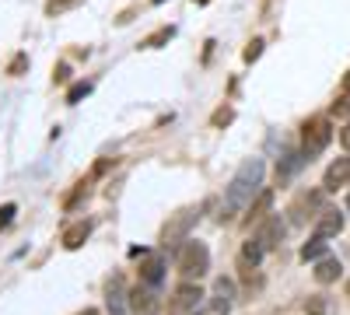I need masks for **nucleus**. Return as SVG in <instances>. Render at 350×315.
Returning a JSON list of instances; mask_svg holds the SVG:
<instances>
[{"mask_svg": "<svg viewBox=\"0 0 350 315\" xmlns=\"http://www.w3.org/2000/svg\"><path fill=\"white\" fill-rule=\"evenodd\" d=\"M262 176H267V165H262V158H245L239 165V172L231 176L228 189H224V204H221V214L217 221H235L252 200L259 196V186H262Z\"/></svg>", "mask_w": 350, "mask_h": 315, "instance_id": "f257e3e1", "label": "nucleus"}, {"mask_svg": "<svg viewBox=\"0 0 350 315\" xmlns=\"http://www.w3.org/2000/svg\"><path fill=\"white\" fill-rule=\"evenodd\" d=\"M175 263H179V273L186 280H200V277H207V270H211V252H207L203 242H183Z\"/></svg>", "mask_w": 350, "mask_h": 315, "instance_id": "f03ea898", "label": "nucleus"}, {"mask_svg": "<svg viewBox=\"0 0 350 315\" xmlns=\"http://www.w3.org/2000/svg\"><path fill=\"white\" fill-rule=\"evenodd\" d=\"M329 140H333V123H329L326 116L308 120V123L301 126V154H305L308 161L319 158V154L329 148Z\"/></svg>", "mask_w": 350, "mask_h": 315, "instance_id": "7ed1b4c3", "label": "nucleus"}, {"mask_svg": "<svg viewBox=\"0 0 350 315\" xmlns=\"http://www.w3.org/2000/svg\"><path fill=\"white\" fill-rule=\"evenodd\" d=\"M200 210H203V207H186V210L175 214V217L161 228V245H165V249H179L183 242H189L193 224L200 221Z\"/></svg>", "mask_w": 350, "mask_h": 315, "instance_id": "20e7f679", "label": "nucleus"}, {"mask_svg": "<svg viewBox=\"0 0 350 315\" xmlns=\"http://www.w3.org/2000/svg\"><path fill=\"white\" fill-rule=\"evenodd\" d=\"M200 301H203L200 284L186 280V284H179V288H175V295H172V301H168V315H193V312L200 308Z\"/></svg>", "mask_w": 350, "mask_h": 315, "instance_id": "39448f33", "label": "nucleus"}, {"mask_svg": "<svg viewBox=\"0 0 350 315\" xmlns=\"http://www.w3.org/2000/svg\"><path fill=\"white\" fill-rule=\"evenodd\" d=\"M158 308H161L158 288H151V284H144V288L130 291V312H133V315H158Z\"/></svg>", "mask_w": 350, "mask_h": 315, "instance_id": "423d86ee", "label": "nucleus"}, {"mask_svg": "<svg viewBox=\"0 0 350 315\" xmlns=\"http://www.w3.org/2000/svg\"><path fill=\"white\" fill-rule=\"evenodd\" d=\"M231 305H235V280H231V277H217V284H214V298H211V308H214L217 315H228V312H231Z\"/></svg>", "mask_w": 350, "mask_h": 315, "instance_id": "0eeeda50", "label": "nucleus"}, {"mask_svg": "<svg viewBox=\"0 0 350 315\" xmlns=\"http://www.w3.org/2000/svg\"><path fill=\"white\" fill-rule=\"evenodd\" d=\"M343 224H347V217L340 210H323L315 221V238H336L343 232Z\"/></svg>", "mask_w": 350, "mask_h": 315, "instance_id": "6e6552de", "label": "nucleus"}, {"mask_svg": "<svg viewBox=\"0 0 350 315\" xmlns=\"http://www.w3.org/2000/svg\"><path fill=\"white\" fill-rule=\"evenodd\" d=\"M350 182V158H336L329 168H326V176H323V189L336 193L340 186Z\"/></svg>", "mask_w": 350, "mask_h": 315, "instance_id": "1a4fd4ad", "label": "nucleus"}, {"mask_svg": "<svg viewBox=\"0 0 350 315\" xmlns=\"http://www.w3.org/2000/svg\"><path fill=\"white\" fill-rule=\"evenodd\" d=\"M284 232H287V228H284V221H280V217H267V221L259 224V232H256V238L262 242V249L270 252V249H277V245H280Z\"/></svg>", "mask_w": 350, "mask_h": 315, "instance_id": "9d476101", "label": "nucleus"}, {"mask_svg": "<svg viewBox=\"0 0 350 315\" xmlns=\"http://www.w3.org/2000/svg\"><path fill=\"white\" fill-rule=\"evenodd\" d=\"M270 207H273V193L270 189H259V196L245 207V224H262L270 217Z\"/></svg>", "mask_w": 350, "mask_h": 315, "instance_id": "9b49d317", "label": "nucleus"}, {"mask_svg": "<svg viewBox=\"0 0 350 315\" xmlns=\"http://www.w3.org/2000/svg\"><path fill=\"white\" fill-rule=\"evenodd\" d=\"M140 280L151 284V288H158V284L165 280V256L161 252H151L148 260L140 263Z\"/></svg>", "mask_w": 350, "mask_h": 315, "instance_id": "f8f14e48", "label": "nucleus"}, {"mask_svg": "<svg viewBox=\"0 0 350 315\" xmlns=\"http://www.w3.org/2000/svg\"><path fill=\"white\" fill-rule=\"evenodd\" d=\"M340 277H343V263L336 260V256H326V260L315 263V280H319V284H333V280H340Z\"/></svg>", "mask_w": 350, "mask_h": 315, "instance_id": "ddd939ff", "label": "nucleus"}, {"mask_svg": "<svg viewBox=\"0 0 350 315\" xmlns=\"http://www.w3.org/2000/svg\"><path fill=\"white\" fill-rule=\"evenodd\" d=\"M305 161H308V158H305L301 151H287V154H284V161L277 165V182H287V179H295V172H298V168H301Z\"/></svg>", "mask_w": 350, "mask_h": 315, "instance_id": "4468645a", "label": "nucleus"}, {"mask_svg": "<svg viewBox=\"0 0 350 315\" xmlns=\"http://www.w3.org/2000/svg\"><path fill=\"white\" fill-rule=\"evenodd\" d=\"M123 298H126V291H123V277H112V280H109V288H105V301H109V312H112V315H120V312H123Z\"/></svg>", "mask_w": 350, "mask_h": 315, "instance_id": "2eb2a0df", "label": "nucleus"}, {"mask_svg": "<svg viewBox=\"0 0 350 315\" xmlns=\"http://www.w3.org/2000/svg\"><path fill=\"white\" fill-rule=\"evenodd\" d=\"M88 235H92V224H88V221H81V224H74V228H67V232H64V249H81L84 242H88Z\"/></svg>", "mask_w": 350, "mask_h": 315, "instance_id": "dca6fc26", "label": "nucleus"}, {"mask_svg": "<svg viewBox=\"0 0 350 315\" xmlns=\"http://www.w3.org/2000/svg\"><path fill=\"white\" fill-rule=\"evenodd\" d=\"M301 260H305V263H319V260H326V238H315V235H312V242H305V245H301Z\"/></svg>", "mask_w": 350, "mask_h": 315, "instance_id": "f3484780", "label": "nucleus"}, {"mask_svg": "<svg viewBox=\"0 0 350 315\" xmlns=\"http://www.w3.org/2000/svg\"><path fill=\"white\" fill-rule=\"evenodd\" d=\"M262 256H267V249H262V242L252 235V238L245 242V249H242V266H259Z\"/></svg>", "mask_w": 350, "mask_h": 315, "instance_id": "a211bd4d", "label": "nucleus"}, {"mask_svg": "<svg viewBox=\"0 0 350 315\" xmlns=\"http://www.w3.org/2000/svg\"><path fill=\"white\" fill-rule=\"evenodd\" d=\"M172 36H175V28H172V25H168V28H158L151 39H144V49H158V46H165Z\"/></svg>", "mask_w": 350, "mask_h": 315, "instance_id": "6ab92c4d", "label": "nucleus"}, {"mask_svg": "<svg viewBox=\"0 0 350 315\" xmlns=\"http://www.w3.org/2000/svg\"><path fill=\"white\" fill-rule=\"evenodd\" d=\"M84 95H92V84H88V81H77L74 88L67 92V102H70V105H77V102H81Z\"/></svg>", "mask_w": 350, "mask_h": 315, "instance_id": "aec40b11", "label": "nucleus"}, {"mask_svg": "<svg viewBox=\"0 0 350 315\" xmlns=\"http://www.w3.org/2000/svg\"><path fill=\"white\" fill-rule=\"evenodd\" d=\"M305 312H308V315H326V298H319V295L308 298V301H305Z\"/></svg>", "mask_w": 350, "mask_h": 315, "instance_id": "412c9836", "label": "nucleus"}, {"mask_svg": "<svg viewBox=\"0 0 350 315\" xmlns=\"http://www.w3.org/2000/svg\"><path fill=\"white\" fill-rule=\"evenodd\" d=\"M259 53H262V39H252V42H249V49L242 53V56H245V64H252V60H259Z\"/></svg>", "mask_w": 350, "mask_h": 315, "instance_id": "4be33fe9", "label": "nucleus"}, {"mask_svg": "<svg viewBox=\"0 0 350 315\" xmlns=\"http://www.w3.org/2000/svg\"><path fill=\"white\" fill-rule=\"evenodd\" d=\"M14 214H18L14 204H4V207H0V228H8V224L14 221Z\"/></svg>", "mask_w": 350, "mask_h": 315, "instance_id": "5701e85b", "label": "nucleus"}, {"mask_svg": "<svg viewBox=\"0 0 350 315\" xmlns=\"http://www.w3.org/2000/svg\"><path fill=\"white\" fill-rule=\"evenodd\" d=\"M25 67H28V56H25V53H18V56H14V60H11V74L18 77V74H21Z\"/></svg>", "mask_w": 350, "mask_h": 315, "instance_id": "b1692460", "label": "nucleus"}, {"mask_svg": "<svg viewBox=\"0 0 350 315\" xmlns=\"http://www.w3.org/2000/svg\"><path fill=\"white\" fill-rule=\"evenodd\" d=\"M74 0H49L46 4V14H56V11H64V8H70Z\"/></svg>", "mask_w": 350, "mask_h": 315, "instance_id": "393cba45", "label": "nucleus"}, {"mask_svg": "<svg viewBox=\"0 0 350 315\" xmlns=\"http://www.w3.org/2000/svg\"><path fill=\"white\" fill-rule=\"evenodd\" d=\"M333 109L340 112V116H350V92H347V95H343V98H340V102H336Z\"/></svg>", "mask_w": 350, "mask_h": 315, "instance_id": "a878e982", "label": "nucleus"}, {"mask_svg": "<svg viewBox=\"0 0 350 315\" xmlns=\"http://www.w3.org/2000/svg\"><path fill=\"white\" fill-rule=\"evenodd\" d=\"M67 77H70V67L67 64H60V67L53 70V81H67Z\"/></svg>", "mask_w": 350, "mask_h": 315, "instance_id": "bb28decb", "label": "nucleus"}, {"mask_svg": "<svg viewBox=\"0 0 350 315\" xmlns=\"http://www.w3.org/2000/svg\"><path fill=\"white\" fill-rule=\"evenodd\" d=\"M221 123H231V109H221L214 116V126H221Z\"/></svg>", "mask_w": 350, "mask_h": 315, "instance_id": "cd10ccee", "label": "nucleus"}, {"mask_svg": "<svg viewBox=\"0 0 350 315\" xmlns=\"http://www.w3.org/2000/svg\"><path fill=\"white\" fill-rule=\"evenodd\" d=\"M340 144H343V151H350V126L340 130Z\"/></svg>", "mask_w": 350, "mask_h": 315, "instance_id": "c85d7f7f", "label": "nucleus"}, {"mask_svg": "<svg viewBox=\"0 0 350 315\" xmlns=\"http://www.w3.org/2000/svg\"><path fill=\"white\" fill-rule=\"evenodd\" d=\"M343 92H350V70L343 74Z\"/></svg>", "mask_w": 350, "mask_h": 315, "instance_id": "c756f323", "label": "nucleus"}, {"mask_svg": "<svg viewBox=\"0 0 350 315\" xmlns=\"http://www.w3.org/2000/svg\"><path fill=\"white\" fill-rule=\"evenodd\" d=\"M81 315H98V312H95V308H84V312H81Z\"/></svg>", "mask_w": 350, "mask_h": 315, "instance_id": "7c9ffc66", "label": "nucleus"}, {"mask_svg": "<svg viewBox=\"0 0 350 315\" xmlns=\"http://www.w3.org/2000/svg\"><path fill=\"white\" fill-rule=\"evenodd\" d=\"M193 315H217V312H214V308H211V312H193Z\"/></svg>", "mask_w": 350, "mask_h": 315, "instance_id": "2f4dec72", "label": "nucleus"}, {"mask_svg": "<svg viewBox=\"0 0 350 315\" xmlns=\"http://www.w3.org/2000/svg\"><path fill=\"white\" fill-rule=\"evenodd\" d=\"M151 4H165V0H151Z\"/></svg>", "mask_w": 350, "mask_h": 315, "instance_id": "473e14b6", "label": "nucleus"}, {"mask_svg": "<svg viewBox=\"0 0 350 315\" xmlns=\"http://www.w3.org/2000/svg\"><path fill=\"white\" fill-rule=\"evenodd\" d=\"M347 210H350V196H347Z\"/></svg>", "mask_w": 350, "mask_h": 315, "instance_id": "72a5a7b5", "label": "nucleus"}]
</instances>
